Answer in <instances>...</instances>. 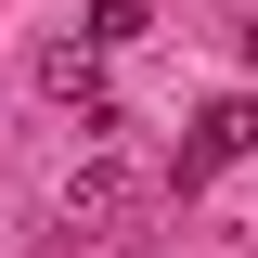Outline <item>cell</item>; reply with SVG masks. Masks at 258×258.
<instances>
[{"instance_id": "obj_1", "label": "cell", "mask_w": 258, "mask_h": 258, "mask_svg": "<svg viewBox=\"0 0 258 258\" xmlns=\"http://www.w3.org/2000/svg\"><path fill=\"white\" fill-rule=\"evenodd\" d=\"M142 220H155V181H142L129 155L64 168V232H78V245H142Z\"/></svg>"}, {"instance_id": "obj_2", "label": "cell", "mask_w": 258, "mask_h": 258, "mask_svg": "<svg viewBox=\"0 0 258 258\" xmlns=\"http://www.w3.org/2000/svg\"><path fill=\"white\" fill-rule=\"evenodd\" d=\"M232 155H258V103H245V91H220L207 116H194V142H181V194H194V181H220Z\"/></svg>"}, {"instance_id": "obj_3", "label": "cell", "mask_w": 258, "mask_h": 258, "mask_svg": "<svg viewBox=\"0 0 258 258\" xmlns=\"http://www.w3.org/2000/svg\"><path fill=\"white\" fill-rule=\"evenodd\" d=\"M39 91H52V103H78V116H116V103H103V52H91V39H52V52H39Z\"/></svg>"}, {"instance_id": "obj_4", "label": "cell", "mask_w": 258, "mask_h": 258, "mask_svg": "<svg viewBox=\"0 0 258 258\" xmlns=\"http://www.w3.org/2000/svg\"><path fill=\"white\" fill-rule=\"evenodd\" d=\"M142 26H155L142 0H91V26H78V39H91V52H129V39H142Z\"/></svg>"}, {"instance_id": "obj_5", "label": "cell", "mask_w": 258, "mask_h": 258, "mask_svg": "<svg viewBox=\"0 0 258 258\" xmlns=\"http://www.w3.org/2000/svg\"><path fill=\"white\" fill-rule=\"evenodd\" d=\"M245 52H258V13H245Z\"/></svg>"}]
</instances>
